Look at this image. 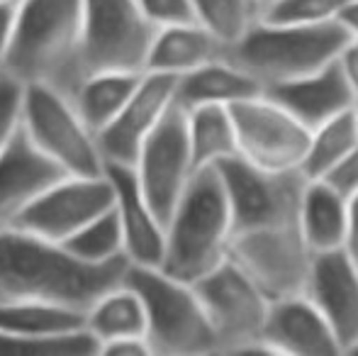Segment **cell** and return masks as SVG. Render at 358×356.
<instances>
[{
    "mask_svg": "<svg viewBox=\"0 0 358 356\" xmlns=\"http://www.w3.org/2000/svg\"><path fill=\"white\" fill-rule=\"evenodd\" d=\"M231 210L229 259L271 300L305 293L312 257L300 227L307 176L302 171H264L231 157L217 164Z\"/></svg>",
    "mask_w": 358,
    "mask_h": 356,
    "instance_id": "obj_1",
    "label": "cell"
},
{
    "mask_svg": "<svg viewBox=\"0 0 358 356\" xmlns=\"http://www.w3.org/2000/svg\"><path fill=\"white\" fill-rule=\"evenodd\" d=\"M127 259L88 264L62 242L24 229H0V298H32L83 310L108 288L122 283Z\"/></svg>",
    "mask_w": 358,
    "mask_h": 356,
    "instance_id": "obj_2",
    "label": "cell"
},
{
    "mask_svg": "<svg viewBox=\"0 0 358 356\" xmlns=\"http://www.w3.org/2000/svg\"><path fill=\"white\" fill-rule=\"evenodd\" d=\"M80 0H20L0 71L71 93L80 81Z\"/></svg>",
    "mask_w": 358,
    "mask_h": 356,
    "instance_id": "obj_3",
    "label": "cell"
},
{
    "mask_svg": "<svg viewBox=\"0 0 358 356\" xmlns=\"http://www.w3.org/2000/svg\"><path fill=\"white\" fill-rule=\"evenodd\" d=\"M166 273L195 283L229 257L231 210L224 180L217 166H205L190 176L178 203L164 222Z\"/></svg>",
    "mask_w": 358,
    "mask_h": 356,
    "instance_id": "obj_4",
    "label": "cell"
},
{
    "mask_svg": "<svg viewBox=\"0 0 358 356\" xmlns=\"http://www.w3.org/2000/svg\"><path fill=\"white\" fill-rule=\"evenodd\" d=\"M349 39L339 20L297 24L261 17L239 42L227 49L224 57L254 76L266 90L329 66Z\"/></svg>",
    "mask_w": 358,
    "mask_h": 356,
    "instance_id": "obj_5",
    "label": "cell"
},
{
    "mask_svg": "<svg viewBox=\"0 0 358 356\" xmlns=\"http://www.w3.org/2000/svg\"><path fill=\"white\" fill-rule=\"evenodd\" d=\"M124 280L142 298L151 352L164 356L217 354L215 332L193 283L176 278L159 266L132 264Z\"/></svg>",
    "mask_w": 358,
    "mask_h": 356,
    "instance_id": "obj_6",
    "label": "cell"
},
{
    "mask_svg": "<svg viewBox=\"0 0 358 356\" xmlns=\"http://www.w3.org/2000/svg\"><path fill=\"white\" fill-rule=\"evenodd\" d=\"M22 132L57 169L71 176L105 173L98 134L85 124L69 93L29 83L22 95Z\"/></svg>",
    "mask_w": 358,
    "mask_h": 356,
    "instance_id": "obj_7",
    "label": "cell"
},
{
    "mask_svg": "<svg viewBox=\"0 0 358 356\" xmlns=\"http://www.w3.org/2000/svg\"><path fill=\"white\" fill-rule=\"evenodd\" d=\"M154 34L137 0H80V76L144 71Z\"/></svg>",
    "mask_w": 358,
    "mask_h": 356,
    "instance_id": "obj_8",
    "label": "cell"
},
{
    "mask_svg": "<svg viewBox=\"0 0 358 356\" xmlns=\"http://www.w3.org/2000/svg\"><path fill=\"white\" fill-rule=\"evenodd\" d=\"M193 285L215 332L217 354L259 352L271 308V298L259 283L227 257Z\"/></svg>",
    "mask_w": 358,
    "mask_h": 356,
    "instance_id": "obj_9",
    "label": "cell"
},
{
    "mask_svg": "<svg viewBox=\"0 0 358 356\" xmlns=\"http://www.w3.org/2000/svg\"><path fill=\"white\" fill-rule=\"evenodd\" d=\"M236 157L264 171H300L310 129L271 95L259 93L229 105Z\"/></svg>",
    "mask_w": 358,
    "mask_h": 356,
    "instance_id": "obj_10",
    "label": "cell"
},
{
    "mask_svg": "<svg viewBox=\"0 0 358 356\" xmlns=\"http://www.w3.org/2000/svg\"><path fill=\"white\" fill-rule=\"evenodd\" d=\"M132 171L146 203L154 208L161 222H166L190 176L195 173L188 127H185V110L178 103L171 105L154 132L144 139L132 164Z\"/></svg>",
    "mask_w": 358,
    "mask_h": 356,
    "instance_id": "obj_11",
    "label": "cell"
},
{
    "mask_svg": "<svg viewBox=\"0 0 358 356\" xmlns=\"http://www.w3.org/2000/svg\"><path fill=\"white\" fill-rule=\"evenodd\" d=\"M113 183L108 173L98 176L64 173L20 213L13 227L52 242H66L88 220L113 208Z\"/></svg>",
    "mask_w": 358,
    "mask_h": 356,
    "instance_id": "obj_12",
    "label": "cell"
},
{
    "mask_svg": "<svg viewBox=\"0 0 358 356\" xmlns=\"http://www.w3.org/2000/svg\"><path fill=\"white\" fill-rule=\"evenodd\" d=\"M176 103V78L166 73L144 71L137 88L127 98L115 120L98 132V147L105 164L132 166L139 147L154 132L171 105Z\"/></svg>",
    "mask_w": 358,
    "mask_h": 356,
    "instance_id": "obj_13",
    "label": "cell"
},
{
    "mask_svg": "<svg viewBox=\"0 0 358 356\" xmlns=\"http://www.w3.org/2000/svg\"><path fill=\"white\" fill-rule=\"evenodd\" d=\"M305 295L331 327L341 354L358 342V262L346 249L312 257Z\"/></svg>",
    "mask_w": 358,
    "mask_h": 356,
    "instance_id": "obj_14",
    "label": "cell"
},
{
    "mask_svg": "<svg viewBox=\"0 0 358 356\" xmlns=\"http://www.w3.org/2000/svg\"><path fill=\"white\" fill-rule=\"evenodd\" d=\"M259 354L329 356L341 354L336 337L305 293L271 300Z\"/></svg>",
    "mask_w": 358,
    "mask_h": 356,
    "instance_id": "obj_15",
    "label": "cell"
},
{
    "mask_svg": "<svg viewBox=\"0 0 358 356\" xmlns=\"http://www.w3.org/2000/svg\"><path fill=\"white\" fill-rule=\"evenodd\" d=\"M110 183H113V208L122 229L124 257L132 266H161L164 257V222L146 203L137 183L132 166L124 164H105Z\"/></svg>",
    "mask_w": 358,
    "mask_h": 356,
    "instance_id": "obj_16",
    "label": "cell"
},
{
    "mask_svg": "<svg viewBox=\"0 0 358 356\" xmlns=\"http://www.w3.org/2000/svg\"><path fill=\"white\" fill-rule=\"evenodd\" d=\"M59 176H64L62 169L54 166L20 127L0 154V229L13 227L20 213Z\"/></svg>",
    "mask_w": 358,
    "mask_h": 356,
    "instance_id": "obj_17",
    "label": "cell"
},
{
    "mask_svg": "<svg viewBox=\"0 0 358 356\" xmlns=\"http://www.w3.org/2000/svg\"><path fill=\"white\" fill-rule=\"evenodd\" d=\"M264 93L283 105L307 129L320 127L327 120L351 110L356 103L354 88L349 86L336 62L310 73V76L266 88Z\"/></svg>",
    "mask_w": 358,
    "mask_h": 356,
    "instance_id": "obj_18",
    "label": "cell"
},
{
    "mask_svg": "<svg viewBox=\"0 0 358 356\" xmlns=\"http://www.w3.org/2000/svg\"><path fill=\"white\" fill-rule=\"evenodd\" d=\"M224 52V44L217 42L203 24H169V27L156 29L144 71L180 78L183 73L193 71V69L203 66V64L222 59Z\"/></svg>",
    "mask_w": 358,
    "mask_h": 356,
    "instance_id": "obj_19",
    "label": "cell"
},
{
    "mask_svg": "<svg viewBox=\"0 0 358 356\" xmlns=\"http://www.w3.org/2000/svg\"><path fill=\"white\" fill-rule=\"evenodd\" d=\"M264 93L254 76L227 57L208 62L176 78V103L183 110L198 105H234Z\"/></svg>",
    "mask_w": 358,
    "mask_h": 356,
    "instance_id": "obj_20",
    "label": "cell"
},
{
    "mask_svg": "<svg viewBox=\"0 0 358 356\" xmlns=\"http://www.w3.org/2000/svg\"><path fill=\"white\" fill-rule=\"evenodd\" d=\"M83 325L98 342V352L103 344L117 342V339H146V315L142 298L127 280L98 295L85 308Z\"/></svg>",
    "mask_w": 358,
    "mask_h": 356,
    "instance_id": "obj_21",
    "label": "cell"
},
{
    "mask_svg": "<svg viewBox=\"0 0 358 356\" xmlns=\"http://www.w3.org/2000/svg\"><path fill=\"white\" fill-rule=\"evenodd\" d=\"M300 227L312 254L344 249L346 198L322 178H307L300 205Z\"/></svg>",
    "mask_w": 358,
    "mask_h": 356,
    "instance_id": "obj_22",
    "label": "cell"
},
{
    "mask_svg": "<svg viewBox=\"0 0 358 356\" xmlns=\"http://www.w3.org/2000/svg\"><path fill=\"white\" fill-rule=\"evenodd\" d=\"M144 71H95L85 73L71 90V100L80 118L95 134L108 127L122 110Z\"/></svg>",
    "mask_w": 358,
    "mask_h": 356,
    "instance_id": "obj_23",
    "label": "cell"
},
{
    "mask_svg": "<svg viewBox=\"0 0 358 356\" xmlns=\"http://www.w3.org/2000/svg\"><path fill=\"white\" fill-rule=\"evenodd\" d=\"M83 327V310L32 298H0V334L44 337Z\"/></svg>",
    "mask_w": 358,
    "mask_h": 356,
    "instance_id": "obj_24",
    "label": "cell"
},
{
    "mask_svg": "<svg viewBox=\"0 0 358 356\" xmlns=\"http://www.w3.org/2000/svg\"><path fill=\"white\" fill-rule=\"evenodd\" d=\"M185 127L195 171L236 157L234 122L227 105H198L185 110Z\"/></svg>",
    "mask_w": 358,
    "mask_h": 356,
    "instance_id": "obj_25",
    "label": "cell"
},
{
    "mask_svg": "<svg viewBox=\"0 0 358 356\" xmlns=\"http://www.w3.org/2000/svg\"><path fill=\"white\" fill-rule=\"evenodd\" d=\"M358 144V124L354 118V108L336 118L322 122L320 127L310 129V144H307L305 162L300 171L307 178H320L351 152Z\"/></svg>",
    "mask_w": 358,
    "mask_h": 356,
    "instance_id": "obj_26",
    "label": "cell"
},
{
    "mask_svg": "<svg viewBox=\"0 0 358 356\" xmlns=\"http://www.w3.org/2000/svg\"><path fill=\"white\" fill-rule=\"evenodd\" d=\"M193 8L195 22L224 44V49L239 42L261 20V10L254 0H193Z\"/></svg>",
    "mask_w": 358,
    "mask_h": 356,
    "instance_id": "obj_27",
    "label": "cell"
},
{
    "mask_svg": "<svg viewBox=\"0 0 358 356\" xmlns=\"http://www.w3.org/2000/svg\"><path fill=\"white\" fill-rule=\"evenodd\" d=\"M73 257L88 264H113L124 257L122 229L115 215V208L100 213L98 218L88 220L80 229H76L66 242H62Z\"/></svg>",
    "mask_w": 358,
    "mask_h": 356,
    "instance_id": "obj_28",
    "label": "cell"
},
{
    "mask_svg": "<svg viewBox=\"0 0 358 356\" xmlns=\"http://www.w3.org/2000/svg\"><path fill=\"white\" fill-rule=\"evenodd\" d=\"M98 342L83 327L44 337H5L0 334V356H95Z\"/></svg>",
    "mask_w": 358,
    "mask_h": 356,
    "instance_id": "obj_29",
    "label": "cell"
},
{
    "mask_svg": "<svg viewBox=\"0 0 358 356\" xmlns=\"http://www.w3.org/2000/svg\"><path fill=\"white\" fill-rule=\"evenodd\" d=\"M349 0H275L264 13V20L297 24L336 22Z\"/></svg>",
    "mask_w": 358,
    "mask_h": 356,
    "instance_id": "obj_30",
    "label": "cell"
},
{
    "mask_svg": "<svg viewBox=\"0 0 358 356\" xmlns=\"http://www.w3.org/2000/svg\"><path fill=\"white\" fill-rule=\"evenodd\" d=\"M22 83L0 71V154L22 127Z\"/></svg>",
    "mask_w": 358,
    "mask_h": 356,
    "instance_id": "obj_31",
    "label": "cell"
},
{
    "mask_svg": "<svg viewBox=\"0 0 358 356\" xmlns=\"http://www.w3.org/2000/svg\"><path fill=\"white\" fill-rule=\"evenodd\" d=\"M137 3L156 29L169 27V24L195 22L193 0H137Z\"/></svg>",
    "mask_w": 358,
    "mask_h": 356,
    "instance_id": "obj_32",
    "label": "cell"
},
{
    "mask_svg": "<svg viewBox=\"0 0 358 356\" xmlns=\"http://www.w3.org/2000/svg\"><path fill=\"white\" fill-rule=\"evenodd\" d=\"M320 178L324 180V183H329L336 193H341L346 200H349L358 190V144Z\"/></svg>",
    "mask_w": 358,
    "mask_h": 356,
    "instance_id": "obj_33",
    "label": "cell"
},
{
    "mask_svg": "<svg viewBox=\"0 0 358 356\" xmlns=\"http://www.w3.org/2000/svg\"><path fill=\"white\" fill-rule=\"evenodd\" d=\"M98 354H105V356H149L154 352H151L149 339L137 337V339H117V342H108V344L100 347Z\"/></svg>",
    "mask_w": 358,
    "mask_h": 356,
    "instance_id": "obj_34",
    "label": "cell"
},
{
    "mask_svg": "<svg viewBox=\"0 0 358 356\" xmlns=\"http://www.w3.org/2000/svg\"><path fill=\"white\" fill-rule=\"evenodd\" d=\"M336 64H339L341 73L349 81V86L354 88L356 98H358V39L351 37L349 42L344 44V49L336 57Z\"/></svg>",
    "mask_w": 358,
    "mask_h": 356,
    "instance_id": "obj_35",
    "label": "cell"
},
{
    "mask_svg": "<svg viewBox=\"0 0 358 356\" xmlns=\"http://www.w3.org/2000/svg\"><path fill=\"white\" fill-rule=\"evenodd\" d=\"M344 249L358 262V190L346 200V244Z\"/></svg>",
    "mask_w": 358,
    "mask_h": 356,
    "instance_id": "obj_36",
    "label": "cell"
},
{
    "mask_svg": "<svg viewBox=\"0 0 358 356\" xmlns=\"http://www.w3.org/2000/svg\"><path fill=\"white\" fill-rule=\"evenodd\" d=\"M15 15H17V3L0 0V64H3L5 52H8V47H10V39H13Z\"/></svg>",
    "mask_w": 358,
    "mask_h": 356,
    "instance_id": "obj_37",
    "label": "cell"
},
{
    "mask_svg": "<svg viewBox=\"0 0 358 356\" xmlns=\"http://www.w3.org/2000/svg\"><path fill=\"white\" fill-rule=\"evenodd\" d=\"M339 22H341V27L349 32V37L358 39V0H349V5L341 10Z\"/></svg>",
    "mask_w": 358,
    "mask_h": 356,
    "instance_id": "obj_38",
    "label": "cell"
},
{
    "mask_svg": "<svg viewBox=\"0 0 358 356\" xmlns=\"http://www.w3.org/2000/svg\"><path fill=\"white\" fill-rule=\"evenodd\" d=\"M254 3L259 5V10H261V17H264V13H266V10H268V8H271V5L275 3V0H254Z\"/></svg>",
    "mask_w": 358,
    "mask_h": 356,
    "instance_id": "obj_39",
    "label": "cell"
},
{
    "mask_svg": "<svg viewBox=\"0 0 358 356\" xmlns=\"http://www.w3.org/2000/svg\"><path fill=\"white\" fill-rule=\"evenodd\" d=\"M354 118H356V124H358V98H356V103H354Z\"/></svg>",
    "mask_w": 358,
    "mask_h": 356,
    "instance_id": "obj_40",
    "label": "cell"
},
{
    "mask_svg": "<svg viewBox=\"0 0 358 356\" xmlns=\"http://www.w3.org/2000/svg\"><path fill=\"white\" fill-rule=\"evenodd\" d=\"M349 354H358V342L354 344V349H351V352H349Z\"/></svg>",
    "mask_w": 358,
    "mask_h": 356,
    "instance_id": "obj_41",
    "label": "cell"
},
{
    "mask_svg": "<svg viewBox=\"0 0 358 356\" xmlns=\"http://www.w3.org/2000/svg\"><path fill=\"white\" fill-rule=\"evenodd\" d=\"M8 3H20V0H8Z\"/></svg>",
    "mask_w": 358,
    "mask_h": 356,
    "instance_id": "obj_42",
    "label": "cell"
}]
</instances>
